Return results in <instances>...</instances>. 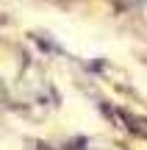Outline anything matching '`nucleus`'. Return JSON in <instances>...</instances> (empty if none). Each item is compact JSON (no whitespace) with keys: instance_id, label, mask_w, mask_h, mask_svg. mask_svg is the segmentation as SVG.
Returning a JSON list of instances; mask_svg holds the SVG:
<instances>
[{"instance_id":"f03ea898","label":"nucleus","mask_w":147,"mask_h":150,"mask_svg":"<svg viewBox=\"0 0 147 150\" xmlns=\"http://www.w3.org/2000/svg\"><path fill=\"white\" fill-rule=\"evenodd\" d=\"M144 14H147V6H144Z\"/></svg>"},{"instance_id":"f257e3e1","label":"nucleus","mask_w":147,"mask_h":150,"mask_svg":"<svg viewBox=\"0 0 147 150\" xmlns=\"http://www.w3.org/2000/svg\"><path fill=\"white\" fill-rule=\"evenodd\" d=\"M120 3H128V6H133V3H144V0H120Z\"/></svg>"}]
</instances>
